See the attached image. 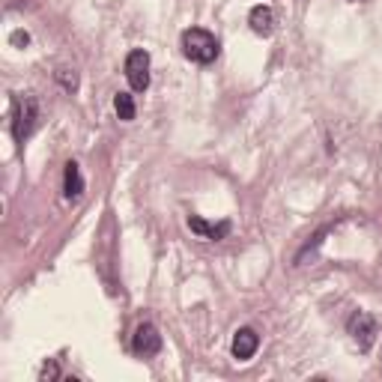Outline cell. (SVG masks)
I'll list each match as a JSON object with an SVG mask.
<instances>
[{
    "label": "cell",
    "mask_w": 382,
    "mask_h": 382,
    "mask_svg": "<svg viewBox=\"0 0 382 382\" xmlns=\"http://www.w3.org/2000/svg\"><path fill=\"white\" fill-rule=\"evenodd\" d=\"M183 54L191 60V63H200V66H207L218 57V39L203 30V27H191L183 33Z\"/></svg>",
    "instance_id": "obj_1"
},
{
    "label": "cell",
    "mask_w": 382,
    "mask_h": 382,
    "mask_svg": "<svg viewBox=\"0 0 382 382\" xmlns=\"http://www.w3.org/2000/svg\"><path fill=\"white\" fill-rule=\"evenodd\" d=\"M36 123H39V101L33 96L12 99V135H16L18 144H24L36 132Z\"/></svg>",
    "instance_id": "obj_2"
},
{
    "label": "cell",
    "mask_w": 382,
    "mask_h": 382,
    "mask_svg": "<svg viewBox=\"0 0 382 382\" xmlns=\"http://www.w3.org/2000/svg\"><path fill=\"white\" fill-rule=\"evenodd\" d=\"M347 332L352 335V340H355V347H359L362 352H367L374 347V340H376V320L367 311H355L352 316H350V323H347Z\"/></svg>",
    "instance_id": "obj_3"
},
{
    "label": "cell",
    "mask_w": 382,
    "mask_h": 382,
    "mask_svg": "<svg viewBox=\"0 0 382 382\" xmlns=\"http://www.w3.org/2000/svg\"><path fill=\"white\" fill-rule=\"evenodd\" d=\"M125 78H129L132 90L144 93L149 87V54L147 51H129V57H125Z\"/></svg>",
    "instance_id": "obj_4"
},
{
    "label": "cell",
    "mask_w": 382,
    "mask_h": 382,
    "mask_svg": "<svg viewBox=\"0 0 382 382\" xmlns=\"http://www.w3.org/2000/svg\"><path fill=\"white\" fill-rule=\"evenodd\" d=\"M132 350L137 355H156L161 352V335H159V328L152 326V323H141L135 328V335H132Z\"/></svg>",
    "instance_id": "obj_5"
},
{
    "label": "cell",
    "mask_w": 382,
    "mask_h": 382,
    "mask_svg": "<svg viewBox=\"0 0 382 382\" xmlns=\"http://www.w3.org/2000/svg\"><path fill=\"white\" fill-rule=\"evenodd\" d=\"M257 347H260V335L254 332V328H239V332L233 335V359H239V362H248L254 352H257Z\"/></svg>",
    "instance_id": "obj_6"
},
{
    "label": "cell",
    "mask_w": 382,
    "mask_h": 382,
    "mask_svg": "<svg viewBox=\"0 0 382 382\" xmlns=\"http://www.w3.org/2000/svg\"><path fill=\"white\" fill-rule=\"evenodd\" d=\"M248 24H251V30L257 33V36H272V30H275V12H272V6H266V4L254 6L251 16H248Z\"/></svg>",
    "instance_id": "obj_7"
},
{
    "label": "cell",
    "mask_w": 382,
    "mask_h": 382,
    "mask_svg": "<svg viewBox=\"0 0 382 382\" xmlns=\"http://www.w3.org/2000/svg\"><path fill=\"white\" fill-rule=\"evenodd\" d=\"M188 227H191V230H195L197 236H203V239H224L227 233H230V221L209 224V221H203L200 215H191V218H188Z\"/></svg>",
    "instance_id": "obj_8"
},
{
    "label": "cell",
    "mask_w": 382,
    "mask_h": 382,
    "mask_svg": "<svg viewBox=\"0 0 382 382\" xmlns=\"http://www.w3.org/2000/svg\"><path fill=\"white\" fill-rule=\"evenodd\" d=\"M63 195H66L69 200L84 195V180H81V171H78V164L75 161H69L66 173H63Z\"/></svg>",
    "instance_id": "obj_9"
},
{
    "label": "cell",
    "mask_w": 382,
    "mask_h": 382,
    "mask_svg": "<svg viewBox=\"0 0 382 382\" xmlns=\"http://www.w3.org/2000/svg\"><path fill=\"white\" fill-rule=\"evenodd\" d=\"M113 108H117V117L120 120H135V113H137V108H135V99L129 96V93H117V99H113Z\"/></svg>",
    "instance_id": "obj_10"
},
{
    "label": "cell",
    "mask_w": 382,
    "mask_h": 382,
    "mask_svg": "<svg viewBox=\"0 0 382 382\" xmlns=\"http://www.w3.org/2000/svg\"><path fill=\"white\" fill-rule=\"evenodd\" d=\"M57 81L63 84V90H69V93L78 90V75L72 69H57Z\"/></svg>",
    "instance_id": "obj_11"
},
{
    "label": "cell",
    "mask_w": 382,
    "mask_h": 382,
    "mask_svg": "<svg viewBox=\"0 0 382 382\" xmlns=\"http://www.w3.org/2000/svg\"><path fill=\"white\" fill-rule=\"evenodd\" d=\"M27 42H30V36L24 33V30H16V33H12V45H27Z\"/></svg>",
    "instance_id": "obj_12"
},
{
    "label": "cell",
    "mask_w": 382,
    "mask_h": 382,
    "mask_svg": "<svg viewBox=\"0 0 382 382\" xmlns=\"http://www.w3.org/2000/svg\"><path fill=\"white\" fill-rule=\"evenodd\" d=\"M39 376H42V379H48V376H51V379H54V376H60V371H57V364H45Z\"/></svg>",
    "instance_id": "obj_13"
}]
</instances>
